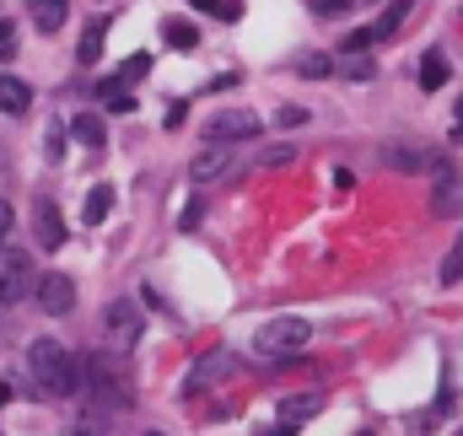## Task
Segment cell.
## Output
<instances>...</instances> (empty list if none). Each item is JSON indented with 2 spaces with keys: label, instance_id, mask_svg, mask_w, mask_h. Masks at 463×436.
Here are the masks:
<instances>
[{
  "label": "cell",
  "instance_id": "obj_19",
  "mask_svg": "<svg viewBox=\"0 0 463 436\" xmlns=\"http://www.w3.org/2000/svg\"><path fill=\"white\" fill-rule=\"evenodd\" d=\"M437 280H442V286H458V280H463V237L453 242V248H448V259H442Z\"/></svg>",
  "mask_w": 463,
  "mask_h": 436
},
{
  "label": "cell",
  "instance_id": "obj_22",
  "mask_svg": "<svg viewBox=\"0 0 463 436\" xmlns=\"http://www.w3.org/2000/svg\"><path fill=\"white\" fill-rule=\"evenodd\" d=\"M372 43H377V33H372V27H355V33H350V38L340 43V49H345V54H366Z\"/></svg>",
  "mask_w": 463,
  "mask_h": 436
},
{
  "label": "cell",
  "instance_id": "obj_21",
  "mask_svg": "<svg viewBox=\"0 0 463 436\" xmlns=\"http://www.w3.org/2000/svg\"><path fill=\"white\" fill-rule=\"evenodd\" d=\"M297 71H302V76H329V71H335V60H329V54H302V60H297Z\"/></svg>",
  "mask_w": 463,
  "mask_h": 436
},
{
  "label": "cell",
  "instance_id": "obj_11",
  "mask_svg": "<svg viewBox=\"0 0 463 436\" xmlns=\"http://www.w3.org/2000/svg\"><path fill=\"white\" fill-rule=\"evenodd\" d=\"M109 211H114V189H109V184H98V189L87 194V205H81V221H87V226H103Z\"/></svg>",
  "mask_w": 463,
  "mask_h": 436
},
{
  "label": "cell",
  "instance_id": "obj_12",
  "mask_svg": "<svg viewBox=\"0 0 463 436\" xmlns=\"http://www.w3.org/2000/svg\"><path fill=\"white\" fill-rule=\"evenodd\" d=\"M103 38H109V22H103V16H98V22H87L81 49H76V54H81V65H98V60H103Z\"/></svg>",
  "mask_w": 463,
  "mask_h": 436
},
{
  "label": "cell",
  "instance_id": "obj_31",
  "mask_svg": "<svg viewBox=\"0 0 463 436\" xmlns=\"http://www.w3.org/2000/svg\"><path fill=\"white\" fill-rule=\"evenodd\" d=\"M5 232H11V205H0V242H5Z\"/></svg>",
  "mask_w": 463,
  "mask_h": 436
},
{
  "label": "cell",
  "instance_id": "obj_24",
  "mask_svg": "<svg viewBox=\"0 0 463 436\" xmlns=\"http://www.w3.org/2000/svg\"><path fill=\"white\" fill-rule=\"evenodd\" d=\"M383 156H388L393 167H420V162H426V151H404V146H388Z\"/></svg>",
  "mask_w": 463,
  "mask_h": 436
},
{
  "label": "cell",
  "instance_id": "obj_17",
  "mask_svg": "<svg viewBox=\"0 0 463 436\" xmlns=\"http://www.w3.org/2000/svg\"><path fill=\"white\" fill-rule=\"evenodd\" d=\"M420 87H426V92L448 87V60H442V54H426V60H420Z\"/></svg>",
  "mask_w": 463,
  "mask_h": 436
},
{
  "label": "cell",
  "instance_id": "obj_10",
  "mask_svg": "<svg viewBox=\"0 0 463 436\" xmlns=\"http://www.w3.org/2000/svg\"><path fill=\"white\" fill-rule=\"evenodd\" d=\"M65 5L71 0H33V27L38 33H60L65 27Z\"/></svg>",
  "mask_w": 463,
  "mask_h": 436
},
{
  "label": "cell",
  "instance_id": "obj_20",
  "mask_svg": "<svg viewBox=\"0 0 463 436\" xmlns=\"http://www.w3.org/2000/svg\"><path fill=\"white\" fill-rule=\"evenodd\" d=\"M189 5H200V11H211V16H222V22H237V16H242L237 0H189Z\"/></svg>",
  "mask_w": 463,
  "mask_h": 436
},
{
  "label": "cell",
  "instance_id": "obj_14",
  "mask_svg": "<svg viewBox=\"0 0 463 436\" xmlns=\"http://www.w3.org/2000/svg\"><path fill=\"white\" fill-rule=\"evenodd\" d=\"M318 410H324V393H307V399H286V404H280V421H286V426H302V421H307V415H318Z\"/></svg>",
  "mask_w": 463,
  "mask_h": 436
},
{
  "label": "cell",
  "instance_id": "obj_26",
  "mask_svg": "<svg viewBox=\"0 0 463 436\" xmlns=\"http://www.w3.org/2000/svg\"><path fill=\"white\" fill-rule=\"evenodd\" d=\"M275 118H280V129H291V124H307V109H291V103H286Z\"/></svg>",
  "mask_w": 463,
  "mask_h": 436
},
{
  "label": "cell",
  "instance_id": "obj_5",
  "mask_svg": "<svg viewBox=\"0 0 463 436\" xmlns=\"http://www.w3.org/2000/svg\"><path fill=\"white\" fill-rule=\"evenodd\" d=\"M33 291V264L22 253H0V302H22Z\"/></svg>",
  "mask_w": 463,
  "mask_h": 436
},
{
  "label": "cell",
  "instance_id": "obj_35",
  "mask_svg": "<svg viewBox=\"0 0 463 436\" xmlns=\"http://www.w3.org/2000/svg\"><path fill=\"white\" fill-rule=\"evenodd\" d=\"M156 436H162V431H156Z\"/></svg>",
  "mask_w": 463,
  "mask_h": 436
},
{
  "label": "cell",
  "instance_id": "obj_3",
  "mask_svg": "<svg viewBox=\"0 0 463 436\" xmlns=\"http://www.w3.org/2000/svg\"><path fill=\"white\" fill-rule=\"evenodd\" d=\"M38 308L43 313H71L76 308V280L71 275H60V270H49V275H38Z\"/></svg>",
  "mask_w": 463,
  "mask_h": 436
},
{
  "label": "cell",
  "instance_id": "obj_34",
  "mask_svg": "<svg viewBox=\"0 0 463 436\" xmlns=\"http://www.w3.org/2000/svg\"><path fill=\"white\" fill-rule=\"evenodd\" d=\"M0 38H11V33H5V27H0Z\"/></svg>",
  "mask_w": 463,
  "mask_h": 436
},
{
  "label": "cell",
  "instance_id": "obj_15",
  "mask_svg": "<svg viewBox=\"0 0 463 436\" xmlns=\"http://www.w3.org/2000/svg\"><path fill=\"white\" fill-rule=\"evenodd\" d=\"M162 38H167L173 49H194V43H200V33H194V22H184V16H173V22H162Z\"/></svg>",
  "mask_w": 463,
  "mask_h": 436
},
{
  "label": "cell",
  "instance_id": "obj_29",
  "mask_svg": "<svg viewBox=\"0 0 463 436\" xmlns=\"http://www.w3.org/2000/svg\"><path fill=\"white\" fill-rule=\"evenodd\" d=\"M307 5H313V11H318V16H335V11H345L350 0H307Z\"/></svg>",
  "mask_w": 463,
  "mask_h": 436
},
{
  "label": "cell",
  "instance_id": "obj_4",
  "mask_svg": "<svg viewBox=\"0 0 463 436\" xmlns=\"http://www.w3.org/2000/svg\"><path fill=\"white\" fill-rule=\"evenodd\" d=\"M205 135L216 140V146H232V140H248V135H259V118L248 109H227V113H216L211 124H205Z\"/></svg>",
  "mask_w": 463,
  "mask_h": 436
},
{
  "label": "cell",
  "instance_id": "obj_25",
  "mask_svg": "<svg viewBox=\"0 0 463 436\" xmlns=\"http://www.w3.org/2000/svg\"><path fill=\"white\" fill-rule=\"evenodd\" d=\"M109 324H114V328H124V334H135V313H129L124 302H114V308H109Z\"/></svg>",
  "mask_w": 463,
  "mask_h": 436
},
{
  "label": "cell",
  "instance_id": "obj_2",
  "mask_svg": "<svg viewBox=\"0 0 463 436\" xmlns=\"http://www.w3.org/2000/svg\"><path fill=\"white\" fill-rule=\"evenodd\" d=\"M307 345V318H269V324L253 334V350L259 355H291V350H302Z\"/></svg>",
  "mask_w": 463,
  "mask_h": 436
},
{
  "label": "cell",
  "instance_id": "obj_27",
  "mask_svg": "<svg viewBox=\"0 0 463 436\" xmlns=\"http://www.w3.org/2000/svg\"><path fill=\"white\" fill-rule=\"evenodd\" d=\"M286 162H291V146H269L264 151V167H286Z\"/></svg>",
  "mask_w": 463,
  "mask_h": 436
},
{
  "label": "cell",
  "instance_id": "obj_7",
  "mask_svg": "<svg viewBox=\"0 0 463 436\" xmlns=\"http://www.w3.org/2000/svg\"><path fill=\"white\" fill-rule=\"evenodd\" d=\"M38 242L43 248H60L65 242V216H60L54 200H38Z\"/></svg>",
  "mask_w": 463,
  "mask_h": 436
},
{
  "label": "cell",
  "instance_id": "obj_9",
  "mask_svg": "<svg viewBox=\"0 0 463 436\" xmlns=\"http://www.w3.org/2000/svg\"><path fill=\"white\" fill-rule=\"evenodd\" d=\"M232 167V151L227 146H211L205 156H194V167H189V178H200V184H211L216 173H227Z\"/></svg>",
  "mask_w": 463,
  "mask_h": 436
},
{
  "label": "cell",
  "instance_id": "obj_32",
  "mask_svg": "<svg viewBox=\"0 0 463 436\" xmlns=\"http://www.w3.org/2000/svg\"><path fill=\"white\" fill-rule=\"evenodd\" d=\"M264 436H297V426H269Z\"/></svg>",
  "mask_w": 463,
  "mask_h": 436
},
{
  "label": "cell",
  "instance_id": "obj_6",
  "mask_svg": "<svg viewBox=\"0 0 463 436\" xmlns=\"http://www.w3.org/2000/svg\"><path fill=\"white\" fill-rule=\"evenodd\" d=\"M87 377H92V393H103V404H129V393L118 388V372L109 355H92L87 361Z\"/></svg>",
  "mask_w": 463,
  "mask_h": 436
},
{
  "label": "cell",
  "instance_id": "obj_18",
  "mask_svg": "<svg viewBox=\"0 0 463 436\" xmlns=\"http://www.w3.org/2000/svg\"><path fill=\"white\" fill-rule=\"evenodd\" d=\"M71 129H76V140H81V146H92V151L103 146V118H98V113H76V124H71Z\"/></svg>",
  "mask_w": 463,
  "mask_h": 436
},
{
  "label": "cell",
  "instance_id": "obj_33",
  "mask_svg": "<svg viewBox=\"0 0 463 436\" xmlns=\"http://www.w3.org/2000/svg\"><path fill=\"white\" fill-rule=\"evenodd\" d=\"M0 404H11V383H0Z\"/></svg>",
  "mask_w": 463,
  "mask_h": 436
},
{
  "label": "cell",
  "instance_id": "obj_8",
  "mask_svg": "<svg viewBox=\"0 0 463 436\" xmlns=\"http://www.w3.org/2000/svg\"><path fill=\"white\" fill-rule=\"evenodd\" d=\"M33 109V87L16 76H0V113H27Z\"/></svg>",
  "mask_w": 463,
  "mask_h": 436
},
{
  "label": "cell",
  "instance_id": "obj_23",
  "mask_svg": "<svg viewBox=\"0 0 463 436\" xmlns=\"http://www.w3.org/2000/svg\"><path fill=\"white\" fill-rule=\"evenodd\" d=\"M340 76H350V81H372V60H366V54H350L345 65H340Z\"/></svg>",
  "mask_w": 463,
  "mask_h": 436
},
{
  "label": "cell",
  "instance_id": "obj_13",
  "mask_svg": "<svg viewBox=\"0 0 463 436\" xmlns=\"http://www.w3.org/2000/svg\"><path fill=\"white\" fill-rule=\"evenodd\" d=\"M404 16H410V0H393V5H388V11H383L377 22H372V33H377V43H388V38H393V33L404 27Z\"/></svg>",
  "mask_w": 463,
  "mask_h": 436
},
{
  "label": "cell",
  "instance_id": "obj_28",
  "mask_svg": "<svg viewBox=\"0 0 463 436\" xmlns=\"http://www.w3.org/2000/svg\"><path fill=\"white\" fill-rule=\"evenodd\" d=\"M103 103H109L114 113H129V109H135V98H129V92H103Z\"/></svg>",
  "mask_w": 463,
  "mask_h": 436
},
{
  "label": "cell",
  "instance_id": "obj_30",
  "mask_svg": "<svg viewBox=\"0 0 463 436\" xmlns=\"http://www.w3.org/2000/svg\"><path fill=\"white\" fill-rule=\"evenodd\" d=\"M65 151V129L60 124H49V156H60Z\"/></svg>",
  "mask_w": 463,
  "mask_h": 436
},
{
  "label": "cell",
  "instance_id": "obj_1",
  "mask_svg": "<svg viewBox=\"0 0 463 436\" xmlns=\"http://www.w3.org/2000/svg\"><path fill=\"white\" fill-rule=\"evenodd\" d=\"M27 366H33V377H38V388H43L49 399H65V393L81 388V366H76V355H71L65 345H54V339H33Z\"/></svg>",
  "mask_w": 463,
  "mask_h": 436
},
{
  "label": "cell",
  "instance_id": "obj_16",
  "mask_svg": "<svg viewBox=\"0 0 463 436\" xmlns=\"http://www.w3.org/2000/svg\"><path fill=\"white\" fill-rule=\"evenodd\" d=\"M146 71H151V60H146V54H135V60H129L118 76H109V81H103V92H124V87H129V81H140Z\"/></svg>",
  "mask_w": 463,
  "mask_h": 436
}]
</instances>
